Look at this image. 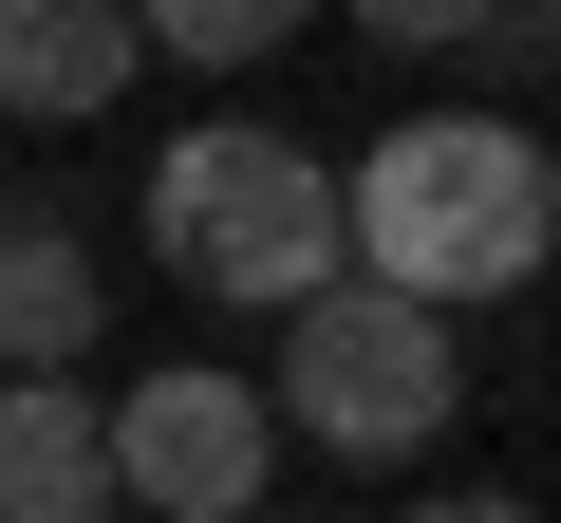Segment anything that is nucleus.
<instances>
[{"instance_id": "7ed1b4c3", "label": "nucleus", "mask_w": 561, "mask_h": 523, "mask_svg": "<svg viewBox=\"0 0 561 523\" xmlns=\"http://www.w3.org/2000/svg\"><path fill=\"white\" fill-rule=\"evenodd\" d=\"M468 411V356H449V318H412V300H375V281H319L300 318H280V449H319V467H412L431 430Z\"/></svg>"}, {"instance_id": "9d476101", "label": "nucleus", "mask_w": 561, "mask_h": 523, "mask_svg": "<svg viewBox=\"0 0 561 523\" xmlns=\"http://www.w3.org/2000/svg\"><path fill=\"white\" fill-rule=\"evenodd\" d=\"M262 523H319V504H262Z\"/></svg>"}, {"instance_id": "20e7f679", "label": "nucleus", "mask_w": 561, "mask_h": 523, "mask_svg": "<svg viewBox=\"0 0 561 523\" xmlns=\"http://www.w3.org/2000/svg\"><path fill=\"white\" fill-rule=\"evenodd\" d=\"M262 449H280L262 393L169 356V374L113 393V523H262Z\"/></svg>"}, {"instance_id": "423d86ee", "label": "nucleus", "mask_w": 561, "mask_h": 523, "mask_svg": "<svg viewBox=\"0 0 561 523\" xmlns=\"http://www.w3.org/2000/svg\"><path fill=\"white\" fill-rule=\"evenodd\" d=\"M113 318V262L76 243V206H0V374H76Z\"/></svg>"}, {"instance_id": "0eeeda50", "label": "nucleus", "mask_w": 561, "mask_h": 523, "mask_svg": "<svg viewBox=\"0 0 561 523\" xmlns=\"http://www.w3.org/2000/svg\"><path fill=\"white\" fill-rule=\"evenodd\" d=\"M0 523H113V411L76 374H0Z\"/></svg>"}, {"instance_id": "f257e3e1", "label": "nucleus", "mask_w": 561, "mask_h": 523, "mask_svg": "<svg viewBox=\"0 0 561 523\" xmlns=\"http://www.w3.org/2000/svg\"><path fill=\"white\" fill-rule=\"evenodd\" d=\"M337 262L412 318L524 300L561 262V150L524 113H393L375 150H337Z\"/></svg>"}, {"instance_id": "1a4fd4ad", "label": "nucleus", "mask_w": 561, "mask_h": 523, "mask_svg": "<svg viewBox=\"0 0 561 523\" xmlns=\"http://www.w3.org/2000/svg\"><path fill=\"white\" fill-rule=\"evenodd\" d=\"M412 523H542L524 486H412Z\"/></svg>"}, {"instance_id": "f03ea898", "label": "nucleus", "mask_w": 561, "mask_h": 523, "mask_svg": "<svg viewBox=\"0 0 561 523\" xmlns=\"http://www.w3.org/2000/svg\"><path fill=\"white\" fill-rule=\"evenodd\" d=\"M150 262L187 300H280L300 318L319 281H356L337 262V150L319 131H262V113H206V131H169L150 150Z\"/></svg>"}, {"instance_id": "39448f33", "label": "nucleus", "mask_w": 561, "mask_h": 523, "mask_svg": "<svg viewBox=\"0 0 561 523\" xmlns=\"http://www.w3.org/2000/svg\"><path fill=\"white\" fill-rule=\"evenodd\" d=\"M131 75H150L131 0H0V113H20V131H94Z\"/></svg>"}, {"instance_id": "6e6552de", "label": "nucleus", "mask_w": 561, "mask_h": 523, "mask_svg": "<svg viewBox=\"0 0 561 523\" xmlns=\"http://www.w3.org/2000/svg\"><path fill=\"white\" fill-rule=\"evenodd\" d=\"M280 38H300V0H169L150 20V57H187V75H262Z\"/></svg>"}]
</instances>
